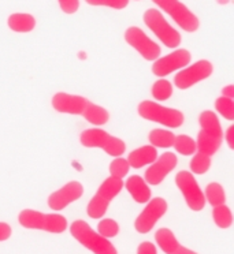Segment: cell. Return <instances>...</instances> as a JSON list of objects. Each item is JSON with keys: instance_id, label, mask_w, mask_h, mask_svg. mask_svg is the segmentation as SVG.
<instances>
[{"instance_id": "cell-1", "label": "cell", "mask_w": 234, "mask_h": 254, "mask_svg": "<svg viewBox=\"0 0 234 254\" xmlns=\"http://www.w3.org/2000/svg\"><path fill=\"white\" fill-rule=\"evenodd\" d=\"M18 223L28 230H40L51 234H62L67 230L65 216L56 213H43L34 209H23L18 215Z\"/></svg>"}, {"instance_id": "cell-2", "label": "cell", "mask_w": 234, "mask_h": 254, "mask_svg": "<svg viewBox=\"0 0 234 254\" xmlns=\"http://www.w3.org/2000/svg\"><path fill=\"white\" fill-rule=\"evenodd\" d=\"M73 238L93 254H118L117 248L107 238L101 237L92 230L84 220H74L70 224Z\"/></svg>"}, {"instance_id": "cell-3", "label": "cell", "mask_w": 234, "mask_h": 254, "mask_svg": "<svg viewBox=\"0 0 234 254\" xmlns=\"http://www.w3.org/2000/svg\"><path fill=\"white\" fill-rule=\"evenodd\" d=\"M79 142L85 148H99L103 149L108 156L112 157H119L125 153L126 144L122 139L114 137L101 128H88L84 130L79 135Z\"/></svg>"}, {"instance_id": "cell-4", "label": "cell", "mask_w": 234, "mask_h": 254, "mask_svg": "<svg viewBox=\"0 0 234 254\" xmlns=\"http://www.w3.org/2000/svg\"><path fill=\"white\" fill-rule=\"evenodd\" d=\"M137 112L145 121L156 122V123H160L163 126L171 127V128L181 127L185 121L184 114L179 110L167 108V107L159 105L155 101H150V100L141 101L137 107Z\"/></svg>"}, {"instance_id": "cell-5", "label": "cell", "mask_w": 234, "mask_h": 254, "mask_svg": "<svg viewBox=\"0 0 234 254\" xmlns=\"http://www.w3.org/2000/svg\"><path fill=\"white\" fill-rule=\"evenodd\" d=\"M143 21L147 25V28L150 29L167 48H177L181 44L182 37L179 32L166 21V18L163 17V14L159 10L156 8L147 10L143 14Z\"/></svg>"}, {"instance_id": "cell-6", "label": "cell", "mask_w": 234, "mask_h": 254, "mask_svg": "<svg viewBox=\"0 0 234 254\" xmlns=\"http://www.w3.org/2000/svg\"><path fill=\"white\" fill-rule=\"evenodd\" d=\"M152 1L157 7H160L163 11L167 12L174 19V22L185 32L195 33L200 28L199 18L179 0H152Z\"/></svg>"}, {"instance_id": "cell-7", "label": "cell", "mask_w": 234, "mask_h": 254, "mask_svg": "<svg viewBox=\"0 0 234 254\" xmlns=\"http://www.w3.org/2000/svg\"><path fill=\"white\" fill-rule=\"evenodd\" d=\"M175 185L185 198V202L190 209L200 212L206 206L204 193L201 191L199 183L196 182L193 174L190 171H179L175 175Z\"/></svg>"}, {"instance_id": "cell-8", "label": "cell", "mask_w": 234, "mask_h": 254, "mask_svg": "<svg viewBox=\"0 0 234 254\" xmlns=\"http://www.w3.org/2000/svg\"><path fill=\"white\" fill-rule=\"evenodd\" d=\"M167 209V201L162 197L150 199L147 202V206L141 210V213L134 220L136 231L140 232V234H148L150 231H152V228L155 227L156 223L166 215Z\"/></svg>"}, {"instance_id": "cell-9", "label": "cell", "mask_w": 234, "mask_h": 254, "mask_svg": "<svg viewBox=\"0 0 234 254\" xmlns=\"http://www.w3.org/2000/svg\"><path fill=\"white\" fill-rule=\"evenodd\" d=\"M212 72H214V66L211 62L207 59H201V61H197L189 67L182 68L181 71L177 72L174 77V83L181 90H186L196 83L211 77Z\"/></svg>"}, {"instance_id": "cell-10", "label": "cell", "mask_w": 234, "mask_h": 254, "mask_svg": "<svg viewBox=\"0 0 234 254\" xmlns=\"http://www.w3.org/2000/svg\"><path fill=\"white\" fill-rule=\"evenodd\" d=\"M125 41L139 52L145 61L154 62L160 56V47L151 40L139 26H130L125 32Z\"/></svg>"}, {"instance_id": "cell-11", "label": "cell", "mask_w": 234, "mask_h": 254, "mask_svg": "<svg viewBox=\"0 0 234 254\" xmlns=\"http://www.w3.org/2000/svg\"><path fill=\"white\" fill-rule=\"evenodd\" d=\"M192 61V54L185 48L174 51L163 58H157L152 64V72L156 77H166L177 70H182Z\"/></svg>"}, {"instance_id": "cell-12", "label": "cell", "mask_w": 234, "mask_h": 254, "mask_svg": "<svg viewBox=\"0 0 234 254\" xmlns=\"http://www.w3.org/2000/svg\"><path fill=\"white\" fill-rule=\"evenodd\" d=\"M82 194H84V186L78 181H72L61 189L55 190L54 193H51L48 197V206L56 212L65 209L74 201L81 198Z\"/></svg>"}, {"instance_id": "cell-13", "label": "cell", "mask_w": 234, "mask_h": 254, "mask_svg": "<svg viewBox=\"0 0 234 254\" xmlns=\"http://www.w3.org/2000/svg\"><path fill=\"white\" fill-rule=\"evenodd\" d=\"M177 156L171 152L163 153L159 159H156L151 167L145 171V182L152 186H157L164 181V178L167 177L170 172L173 171L177 167Z\"/></svg>"}, {"instance_id": "cell-14", "label": "cell", "mask_w": 234, "mask_h": 254, "mask_svg": "<svg viewBox=\"0 0 234 254\" xmlns=\"http://www.w3.org/2000/svg\"><path fill=\"white\" fill-rule=\"evenodd\" d=\"M52 108L59 114H69V115H82L89 100L82 96L70 94L66 92H58L54 94L51 100Z\"/></svg>"}, {"instance_id": "cell-15", "label": "cell", "mask_w": 234, "mask_h": 254, "mask_svg": "<svg viewBox=\"0 0 234 254\" xmlns=\"http://www.w3.org/2000/svg\"><path fill=\"white\" fill-rule=\"evenodd\" d=\"M155 241L157 246L166 254H197L193 250L185 248L178 242L174 232L168 228H159L155 234Z\"/></svg>"}, {"instance_id": "cell-16", "label": "cell", "mask_w": 234, "mask_h": 254, "mask_svg": "<svg viewBox=\"0 0 234 254\" xmlns=\"http://www.w3.org/2000/svg\"><path fill=\"white\" fill-rule=\"evenodd\" d=\"M123 186L126 188L128 193L132 195V198L137 204H147L151 199V189L148 183L139 175L128 178V181L123 183Z\"/></svg>"}, {"instance_id": "cell-17", "label": "cell", "mask_w": 234, "mask_h": 254, "mask_svg": "<svg viewBox=\"0 0 234 254\" xmlns=\"http://www.w3.org/2000/svg\"><path fill=\"white\" fill-rule=\"evenodd\" d=\"M156 159H157L156 148H154L152 145H145V146H141L139 149L130 152L126 160H128L129 166L139 170L147 164H152Z\"/></svg>"}, {"instance_id": "cell-18", "label": "cell", "mask_w": 234, "mask_h": 254, "mask_svg": "<svg viewBox=\"0 0 234 254\" xmlns=\"http://www.w3.org/2000/svg\"><path fill=\"white\" fill-rule=\"evenodd\" d=\"M36 18L28 12H14L7 19V25L15 33H30L36 28Z\"/></svg>"}, {"instance_id": "cell-19", "label": "cell", "mask_w": 234, "mask_h": 254, "mask_svg": "<svg viewBox=\"0 0 234 254\" xmlns=\"http://www.w3.org/2000/svg\"><path fill=\"white\" fill-rule=\"evenodd\" d=\"M222 145V138H218L212 134H208L206 131L200 130L197 134V141H196V149L199 150V153L207 156H214L217 153L219 148Z\"/></svg>"}, {"instance_id": "cell-20", "label": "cell", "mask_w": 234, "mask_h": 254, "mask_svg": "<svg viewBox=\"0 0 234 254\" xmlns=\"http://www.w3.org/2000/svg\"><path fill=\"white\" fill-rule=\"evenodd\" d=\"M199 125H200L201 130L208 134H212L218 138H223V131L221 122L218 119V116L210 110H206L199 115Z\"/></svg>"}, {"instance_id": "cell-21", "label": "cell", "mask_w": 234, "mask_h": 254, "mask_svg": "<svg viewBox=\"0 0 234 254\" xmlns=\"http://www.w3.org/2000/svg\"><path fill=\"white\" fill-rule=\"evenodd\" d=\"M123 189V181L122 179H118V178L108 177L101 183L97 191H96V195H99L100 198H103L107 202H111L112 199L117 197L118 194L122 191Z\"/></svg>"}, {"instance_id": "cell-22", "label": "cell", "mask_w": 234, "mask_h": 254, "mask_svg": "<svg viewBox=\"0 0 234 254\" xmlns=\"http://www.w3.org/2000/svg\"><path fill=\"white\" fill-rule=\"evenodd\" d=\"M82 116L85 118V121L95 125V126H104L107 122L110 121L108 111L106 108H103L101 105L92 103V101H89V104L86 105Z\"/></svg>"}, {"instance_id": "cell-23", "label": "cell", "mask_w": 234, "mask_h": 254, "mask_svg": "<svg viewBox=\"0 0 234 254\" xmlns=\"http://www.w3.org/2000/svg\"><path fill=\"white\" fill-rule=\"evenodd\" d=\"M148 139H150L151 145L154 148H162V149H168L174 145V139H175V135H174L171 131L168 130H163V128H155L152 130L148 135Z\"/></svg>"}, {"instance_id": "cell-24", "label": "cell", "mask_w": 234, "mask_h": 254, "mask_svg": "<svg viewBox=\"0 0 234 254\" xmlns=\"http://www.w3.org/2000/svg\"><path fill=\"white\" fill-rule=\"evenodd\" d=\"M204 198L206 202L211 205V206H219V205L226 204V193L222 185L217 182H212L207 185L206 191H204Z\"/></svg>"}, {"instance_id": "cell-25", "label": "cell", "mask_w": 234, "mask_h": 254, "mask_svg": "<svg viewBox=\"0 0 234 254\" xmlns=\"http://www.w3.org/2000/svg\"><path fill=\"white\" fill-rule=\"evenodd\" d=\"M212 219L218 228L221 230H228L233 224V213L228 205H219L215 206L212 210Z\"/></svg>"}, {"instance_id": "cell-26", "label": "cell", "mask_w": 234, "mask_h": 254, "mask_svg": "<svg viewBox=\"0 0 234 254\" xmlns=\"http://www.w3.org/2000/svg\"><path fill=\"white\" fill-rule=\"evenodd\" d=\"M174 149L178 152L179 155L182 156H190L195 155L196 149V141L193 138H190L189 135L186 134H179L174 139Z\"/></svg>"}, {"instance_id": "cell-27", "label": "cell", "mask_w": 234, "mask_h": 254, "mask_svg": "<svg viewBox=\"0 0 234 254\" xmlns=\"http://www.w3.org/2000/svg\"><path fill=\"white\" fill-rule=\"evenodd\" d=\"M151 93L157 101H166L173 96V85L167 79H157L152 85Z\"/></svg>"}, {"instance_id": "cell-28", "label": "cell", "mask_w": 234, "mask_h": 254, "mask_svg": "<svg viewBox=\"0 0 234 254\" xmlns=\"http://www.w3.org/2000/svg\"><path fill=\"white\" fill-rule=\"evenodd\" d=\"M108 205H110V202H107V201H104V199L95 194L90 198L88 206H86V213L92 219H101L103 216L106 215Z\"/></svg>"}, {"instance_id": "cell-29", "label": "cell", "mask_w": 234, "mask_h": 254, "mask_svg": "<svg viewBox=\"0 0 234 254\" xmlns=\"http://www.w3.org/2000/svg\"><path fill=\"white\" fill-rule=\"evenodd\" d=\"M190 172L196 174V175H204L210 171L211 168V157L203 153H197L192 157L189 163Z\"/></svg>"}, {"instance_id": "cell-30", "label": "cell", "mask_w": 234, "mask_h": 254, "mask_svg": "<svg viewBox=\"0 0 234 254\" xmlns=\"http://www.w3.org/2000/svg\"><path fill=\"white\" fill-rule=\"evenodd\" d=\"M121 231L119 224L114 219H103L97 224V234L104 238H115Z\"/></svg>"}, {"instance_id": "cell-31", "label": "cell", "mask_w": 234, "mask_h": 254, "mask_svg": "<svg viewBox=\"0 0 234 254\" xmlns=\"http://www.w3.org/2000/svg\"><path fill=\"white\" fill-rule=\"evenodd\" d=\"M215 110L221 114V115L228 119V121H234V101L233 99L229 97H218L215 101Z\"/></svg>"}, {"instance_id": "cell-32", "label": "cell", "mask_w": 234, "mask_h": 254, "mask_svg": "<svg viewBox=\"0 0 234 254\" xmlns=\"http://www.w3.org/2000/svg\"><path fill=\"white\" fill-rule=\"evenodd\" d=\"M110 177L118 178V179H122L129 174V170H130V166L126 159L123 157H117L115 160H112L110 163Z\"/></svg>"}, {"instance_id": "cell-33", "label": "cell", "mask_w": 234, "mask_h": 254, "mask_svg": "<svg viewBox=\"0 0 234 254\" xmlns=\"http://www.w3.org/2000/svg\"><path fill=\"white\" fill-rule=\"evenodd\" d=\"M89 6L110 7L114 10H123L129 6V0H85Z\"/></svg>"}, {"instance_id": "cell-34", "label": "cell", "mask_w": 234, "mask_h": 254, "mask_svg": "<svg viewBox=\"0 0 234 254\" xmlns=\"http://www.w3.org/2000/svg\"><path fill=\"white\" fill-rule=\"evenodd\" d=\"M58 3L62 11L69 15L76 14L79 8V0H58Z\"/></svg>"}, {"instance_id": "cell-35", "label": "cell", "mask_w": 234, "mask_h": 254, "mask_svg": "<svg viewBox=\"0 0 234 254\" xmlns=\"http://www.w3.org/2000/svg\"><path fill=\"white\" fill-rule=\"evenodd\" d=\"M137 254H157L156 246L152 242H141L137 248Z\"/></svg>"}, {"instance_id": "cell-36", "label": "cell", "mask_w": 234, "mask_h": 254, "mask_svg": "<svg viewBox=\"0 0 234 254\" xmlns=\"http://www.w3.org/2000/svg\"><path fill=\"white\" fill-rule=\"evenodd\" d=\"M12 230L8 223L6 221H0V242H4L8 238L11 237Z\"/></svg>"}, {"instance_id": "cell-37", "label": "cell", "mask_w": 234, "mask_h": 254, "mask_svg": "<svg viewBox=\"0 0 234 254\" xmlns=\"http://www.w3.org/2000/svg\"><path fill=\"white\" fill-rule=\"evenodd\" d=\"M225 141H226V144H228L229 149L234 150V125L228 127L226 134H225Z\"/></svg>"}, {"instance_id": "cell-38", "label": "cell", "mask_w": 234, "mask_h": 254, "mask_svg": "<svg viewBox=\"0 0 234 254\" xmlns=\"http://www.w3.org/2000/svg\"><path fill=\"white\" fill-rule=\"evenodd\" d=\"M223 97H229V99H234V85H228L222 89Z\"/></svg>"}]
</instances>
